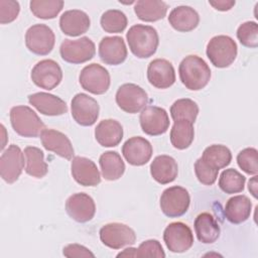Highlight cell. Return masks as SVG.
Wrapping results in <instances>:
<instances>
[{"instance_id": "obj_8", "label": "cell", "mask_w": 258, "mask_h": 258, "mask_svg": "<svg viewBox=\"0 0 258 258\" xmlns=\"http://www.w3.org/2000/svg\"><path fill=\"white\" fill-rule=\"evenodd\" d=\"M79 81L84 90L94 95L106 93L111 83L109 72L99 63L86 66L80 73Z\"/></svg>"}, {"instance_id": "obj_20", "label": "cell", "mask_w": 258, "mask_h": 258, "mask_svg": "<svg viewBox=\"0 0 258 258\" xmlns=\"http://www.w3.org/2000/svg\"><path fill=\"white\" fill-rule=\"evenodd\" d=\"M127 53V47L121 36H105L99 43V56L106 64L122 63L126 59Z\"/></svg>"}, {"instance_id": "obj_24", "label": "cell", "mask_w": 258, "mask_h": 258, "mask_svg": "<svg viewBox=\"0 0 258 258\" xmlns=\"http://www.w3.org/2000/svg\"><path fill=\"white\" fill-rule=\"evenodd\" d=\"M178 173L175 159L169 155H158L150 164V174L160 184L172 182Z\"/></svg>"}, {"instance_id": "obj_18", "label": "cell", "mask_w": 258, "mask_h": 258, "mask_svg": "<svg viewBox=\"0 0 258 258\" xmlns=\"http://www.w3.org/2000/svg\"><path fill=\"white\" fill-rule=\"evenodd\" d=\"M71 169L74 179L83 186H97L101 182V175L96 163L87 157L75 156Z\"/></svg>"}, {"instance_id": "obj_34", "label": "cell", "mask_w": 258, "mask_h": 258, "mask_svg": "<svg viewBox=\"0 0 258 258\" xmlns=\"http://www.w3.org/2000/svg\"><path fill=\"white\" fill-rule=\"evenodd\" d=\"M199 114L198 104L187 98L176 100L170 107V115L173 121L185 120L195 123Z\"/></svg>"}, {"instance_id": "obj_35", "label": "cell", "mask_w": 258, "mask_h": 258, "mask_svg": "<svg viewBox=\"0 0 258 258\" xmlns=\"http://www.w3.org/2000/svg\"><path fill=\"white\" fill-rule=\"evenodd\" d=\"M34 16L41 19H52L57 16L63 7L61 0H32L29 3Z\"/></svg>"}, {"instance_id": "obj_38", "label": "cell", "mask_w": 258, "mask_h": 258, "mask_svg": "<svg viewBox=\"0 0 258 258\" xmlns=\"http://www.w3.org/2000/svg\"><path fill=\"white\" fill-rule=\"evenodd\" d=\"M237 37L242 45L250 48L258 46V24L254 21H246L237 29Z\"/></svg>"}, {"instance_id": "obj_13", "label": "cell", "mask_w": 258, "mask_h": 258, "mask_svg": "<svg viewBox=\"0 0 258 258\" xmlns=\"http://www.w3.org/2000/svg\"><path fill=\"white\" fill-rule=\"evenodd\" d=\"M163 240L167 249L173 253L187 251L194 244V235L190 228L181 223H170L163 232Z\"/></svg>"}, {"instance_id": "obj_14", "label": "cell", "mask_w": 258, "mask_h": 258, "mask_svg": "<svg viewBox=\"0 0 258 258\" xmlns=\"http://www.w3.org/2000/svg\"><path fill=\"white\" fill-rule=\"evenodd\" d=\"M142 131L150 136L164 134L169 127V117L163 108L157 106L145 107L139 116Z\"/></svg>"}, {"instance_id": "obj_33", "label": "cell", "mask_w": 258, "mask_h": 258, "mask_svg": "<svg viewBox=\"0 0 258 258\" xmlns=\"http://www.w3.org/2000/svg\"><path fill=\"white\" fill-rule=\"evenodd\" d=\"M23 152L26 162L25 172L36 178L43 177L48 171L47 163L44 161L43 151L34 146H27Z\"/></svg>"}, {"instance_id": "obj_25", "label": "cell", "mask_w": 258, "mask_h": 258, "mask_svg": "<svg viewBox=\"0 0 258 258\" xmlns=\"http://www.w3.org/2000/svg\"><path fill=\"white\" fill-rule=\"evenodd\" d=\"M95 138L104 147L117 146L123 138V127L117 120H102L95 128Z\"/></svg>"}, {"instance_id": "obj_41", "label": "cell", "mask_w": 258, "mask_h": 258, "mask_svg": "<svg viewBox=\"0 0 258 258\" xmlns=\"http://www.w3.org/2000/svg\"><path fill=\"white\" fill-rule=\"evenodd\" d=\"M195 172L201 183L205 185H212L218 177L219 170L209 167L200 157L195 162Z\"/></svg>"}, {"instance_id": "obj_31", "label": "cell", "mask_w": 258, "mask_h": 258, "mask_svg": "<svg viewBox=\"0 0 258 258\" xmlns=\"http://www.w3.org/2000/svg\"><path fill=\"white\" fill-rule=\"evenodd\" d=\"M201 159L209 167L220 170L231 163L232 153L230 149L225 145L213 144L204 150Z\"/></svg>"}, {"instance_id": "obj_12", "label": "cell", "mask_w": 258, "mask_h": 258, "mask_svg": "<svg viewBox=\"0 0 258 258\" xmlns=\"http://www.w3.org/2000/svg\"><path fill=\"white\" fill-rule=\"evenodd\" d=\"M98 102L87 94L79 93L72 100V117L81 126H92L99 117Z\"/></svg>"}, {"instance_id": "obj_22", "label": "cell", "mask_w": 258, "mask_h": 258, "mask_svg": "<svg viewBox=\"0 0 258 258\" xmlns=\"http://www.w3.org/2000/svg\"><path fill=\"white\" fill-rule=\"evenodd\" d=\"M28 102L39 113L46 116H60L68 112L66 102L52 94L38 92L28 96Z\"/></svg>"}, {"instance_id": "obj_30", "label": "cell", "mask_w": 258, "mask_h": 258, "mask_svg": "<svg viewBox=\"0 0 258 258\" xmlns=\"http://www.w3.org/2000/svg\"><path fill=\"white\" fill-rule=\"evenodd\" d=\"M99 163L102 175L107 180H117L125 171L124 161L116 151L104 152L99 158Z\"/></svg>"}, {"instance_id": "obj_44", "label": "cell", "mask_w": 258, "mask_h": 258, "mask_svg": "<svg viewBox=\"0 0 258 258\" xmlns=\"http://www.w3.org/2000/svg\"><path fill=\"white\" fill-rule=\"evenodd\" d=\"M209 3L211 6H213L216 10H219V11H228L235 5V1L233 0L209 1Z\"/></svg>"}, {"instance_id": "obj_40", "label": "cell", "mask_w": 258, "mask_h": 258, "mask_svg": "<svg viewBox=\"0 0 258 258\" xmlns=\"http://www.w3.org/2000/svg\"><path fill=\"white\" fill-rule=\"evenodd\" d=\"M135 257H157L164 258L165 253L159 241L157 240H146L142 242L138 248L135 249Z\"/></svg>"}, {"instance_id": "obj_45", "label": "cell", "mask_w": 258, "mask_h": 258, "mask_svg": "<svg viewBox=\"0 0 258 258\" xmlns=\"http://www.w3.org/2000/svg\"><path fill=\"white\" fill-rule=\"evenodd\" d=\"M248 189L252 194V196L257 199V175H254L248 183Z\"/></svg>"}, {"instance_id": "obj_32", "label": "cell", "mask_w": 258, "mask_h": 258, "mask_svg": "<svg viewBox=\"0 0 258 258\" xmlns=\"http://www.w3.org/2000/svg\"><path fill=\"white\" fill-rule=\"evenodd\" d=\"M171 145L179 150L186 149L192 143L195 138V129L192 123L185 120L174 121L170 130Z\"/></svg>"}, {"instance_id": "obj_5", "label": "cell", "mask_w": 258, "mask_h": 258, "mask_svg": "<svg viewBox=\"0 0 258 258\" xmlns=\"http://www.w3.org/2000/svg\"><path fill=\"white\" fill-rule=\"evenodd\" d=\"M189 203L190 197L187 189L179 185L167 187L160 197V209L169 218H177L185 214Z\"/></svg>"}, {"instance_id": "obj_16", "label": "cell", "mask_w": 258, "mask_h": 258, "mask_svg": "<svg viewBox=\"0 0 258 258\" xmlns=\"http://www.w3.org/2000/svg\"><path fill=\"white\" fill-rule=\"evenodd\" d=\"M68 215L78 223L91 221L96 213V205L92 197L85 192L72 195L66 202Z\"/></svg>"}, {"instance_id": "obj_43", "label": "cell", "mask_w": 258, "mask_h": 258, "mask_svg": "<svg viewBox=\"0 0 258 258\" xmlns=\"http://www.w3.org/2000/svg\"><path fill=\"white\" fill-rule=\"evenodd\" d=\"M63 256L73 257H95V254L91 252L88 248L80 244H70L63 248Z\"/></svg>"}, {"instance_id": "obj_1", "label": "cell", "mask_w": 258, "mask_h": 258, "mask_svg": "<svg viewBox=\"0 0 258 258\" xmlns=\"http://www.w3.org/2000/svg\"><path fill=\"white\" fill-rule=\"evenodd\" d=\"M178 74L183 86L191 91L204 89L211 79L210 67L202 57L195 54L187 55L181 60Z\"/></svg>"}, {"instance_id": "obj_10", "label": "cell", "mask_w": 258, "mask_h": 258, "mask_svg": "<svg viewBox=\"0 0 258 258\" xmlns=\"http://www.w3.org/2000/svg\"><path fill=\"white\" fill-rule=\"evenodd\" d=\"M30 78L37 87L50 91L60 84L62 71L53 59H42L32 68Z\"/></svg>"}, {"instance_id": "obj_26", "label": "cell", "mask_w": 258, "mask_h": 258, "mask_svg": "<svg viewBox=\"0 0 258 258\" xmlns=\"http://www.w3.org/2000/svg\"><path fill=\"white\" fill-rule=\"evenodd\" d=\"M168 22L177 31L188 32L194 30L200 22L198 12L190 6H177L173 8L168 16Z\"/></svg>"}, {"instance_id": "obj_19", "label": "cell", "mask_w": 258, "mask_h": 258, "mask_svg": "<svg viewBox=\"0 0 258 258\" xmlns=\"http://www.w3.org/2000/svg\"><path fill=\"white\" fill-rule=\"evenodd\" d=\"M147 80L157 89H167L175 82V72L171 62L164 58L150 61L147 68Z\"/></svg>"}, {"instance_id": "obj_28", "label": "cell", "mask_w": 258, "mask_h": 258, "mask_svg": "<svg viewBox=\"0 0 258 258\" xmlns=\"http://www.w3.org/2000/svg\"><path fill=\"white\" fill-rule=\"evenodd\" d=\"M194 226L199 241L204 244H212L220 237V226L214 216L210 213H202L198 215Z\"/></svg>"}, {"instance_id": "obj_36", "label": "cell", "mask_w": 258, "mask_h": 258, "mask_svg": "<svg viewBox=\"0 0 258 258\" xmlns=\"http://www.w3.org/2000/svg\"><path fill=\"white\" fill-rule=\"evenodd\" d=\"M246 177L234 168L225 169L219 178V186L226 194H238L244 189Z\"/></svg>"}, {"instance_id": "obj_4", "label": "cell", "mask_w": 258, "mask_h": 258, "mask_svg": "<svg viewBox=\"0 0 258 258\" xmlns=\"http://www.w3.org/2000/svg\"><path fill=\"white\" fill-rule=\"evenodd\" d=\"M237 44L228 35H216L207 44V56L216 68H228L237 56Z\"/></svg>"}, {"instance_id": "obj_9", "label": "cell", "mask_w": 258, "mask_h": 258, "mask_svg": "<svg viewBox=\"0 0 258 258\" xmlns=\"http://www.w3.org/2000/svg\"><path fill=\"white\" fill-rule=\"evenodd\" d=\"M55 42V36L52 29L45 24H34L30 26L25 33L26 47L34 54H48Z\"/></svg>"}, {"instance_id": "obj_39", "label": "cell", "mask_w": 258, "mask_h": 258, "mask_svg": "<svg viewBox=\"0 0 258 258\" xmlns=\"http://www.w3.org/2000/svg\"><path fill=\"white\" fill-rule=\"evenodd\" d=\"M239 167L248 174H257L258 172V152L256 148L247 147L241 150L237 155Z\"/></svg>"}, {"instance_id": "obj_21", "label": "cell", "mask_w": 258, "mask_h": 258, "mask_svg": "<svg viewBox=\"0 0 258 258\" xmlns=\"http://www.w3.org/2000/svg\"><path fill=\"white\" fill-rule=\"evenodd\" d=\"M42 146L68 160L73 159L75 151L69 137L54 129H44L40 134Z\"/></svg>"}, {"instance_id": "obj_37", "label": "cell", "mask_w": 258, "mask_h": 258, "mask_svg": "<svg viewBox=\"0 0 258 258\" xmlns=\"http://www.w3.org/2000/svg\"><path fill=\"white\" fill-rule=\"evenodd\" d=\"M101 26L108 33H119L124 31L128 20L124 12L118 9L105 11L101 16Z\"/></svg>"}, {"instance_id": "obj_29", "label": "cell", "mask_w": 258, "mask_h": 258, "mask_svg": "<svg viewBox=\"0 0 258 258\" xmlns=\"http://www.w3.org/2000/svg\"><path fill=\"white\" fill-rule=\"evenodd\" d=\"M167 4L159 0H139L135 3L134 12L145 22H154L162 19L167 12Z\"/></svg>"}, {"instance_id": "obj_3", "label": "cell", "mask_w": 258, "mask_h": 258, "mask_svg": "<svg viewBox=\"0 0 258 258\" xmlns=\"http://www.w3.org/2000/svg\"><path fill=\"white\" fill-rule=\"evenodd\" d=\"M10 122L14 131L23 137H37L46 129L38 115L28 106L11 108Z\"/></svg>"}, {"instance_id": "obj_6", "label": "cell", "mask_w": 258, "mask_h": 258, "mask_svg": "<svg viewBox=\"0 0 258 258\" xmlns=\"http://www.w3.org/2000/svg\"><path fill=\"white\" fill-rule=\"evenodd\" d=\"M61 58L70 63H83L92 59L96 53V46L87 36L79 39H64L59 47Z\"/></svg>"}, {"instance_id": "obj_17", "label": "cell", "mask_w": 258, "mask_h": 258, "mask_svg": "<svg viewBox=\"0 0 258 258\" xmlns=\"http://www.w3.org/2000/svg\"><path fill=\"white\" fill-rule=\"evenodd\" d=\"M151 143L141 137L134 136L129 138L122 146V153L126 161L134 166H141L146 164L152 156Z\"/></svg>"}, {"instance_id": "obj_27", "label": "cell", "mask_w": 258, "mask_h": 258, "mask_svg": "<svg viewBox=\"0 0 258 258\" xmlns=\"http://www.w3.org/2000/svg\"><path fill=\"white\" fill-rule=\"evenodd\" d=\"M252 211V203L250 199L244 195L234 196L230 198L224 209L226 219L232 224H241L248 220Z\"/></svg>"}, {"instance_id": "obj_42", "label": "cell", "mask_w": 258, "mask_h": 258, "mask_svg": "<svg viewBox=\"0 0 258 258\" xmlns=\"http://www.w3.org/2000/svg\"><path fill=\"white\" fill-rule=\"evenodd\" d=\"M20 11V6L17 1L0 0V23L7 24L14 21Z\"/></svg>"}, {"instance_id": "obj_15", "label": "cell", "mask_w": 258, "mask_h": 258, "mask_svg": "<svg viewBox=\"0 0 258 258\" xmlns=\"http://www.w3.org/2000/svg\"><path fill=\"white\" fill-rule=\"evenodd\" d=\"M15 144H11L0 157V174L7 183L15 182L24 167V156Z\"/></svg>"}, {"instance_id": "obj_7", "label": "cell", "mask_w": 258, "mask_h": 258, "mask_svg": "<svg viewBox=\"0 0 258 258\" xmlns=\"http://www.w3.org/2000/svg\"><path fill=\"white\" fill-rule=\"evenodd\" d=\"M115 99L118 107L129 114L140 112L148 103L147 93L140 86L132 83L120 86Z\"/></svg>"}, {"instance_id": "obj_2", "label": "cell", "mask_w": 258, "mask_h": 258, "mask_svg": "<svg viewBox=\"0 0 258 258\" xmlns=\"http://www.w3.org/2000/svg\"><path fill=\"white\" fill-rule=\"evenodd\" d=\"M131 52L138 58H147L153 55L159 44L158 33L155 28L144 24L131 26L126 33Z\"/></svg>"}, {"instance_id": "obj_11", "label": "cell", "mask_w": 258, "mask_h": 258, "mask_svg": "<svg viewBox=\"0 0 258 258\" xmlns=\"http://www.w3.org/2000/svg\"><path fill=\"white\" fill-rule=\"evenodd\" d=\"M101 242L111 249H121L128 245H133L136 235L133 229L121 223H110L100 229Z\"/></svg>"}, {"instance_id": "obj_23", "label": "cell", "mask_w": 258, "mask_h": 258, "mask_svg": "<svg viewBox=\"0 0 258 258\" xmlns=\"http://www.w3.org/2000/svg\"><path fill=\"white\" fill-rule=\"evenodd\" d=\"M90 24L89 15L79 9L64 11L59 18V27L69 36H79L86 33L90 28Z\"/></svg>"}]
</instances>
